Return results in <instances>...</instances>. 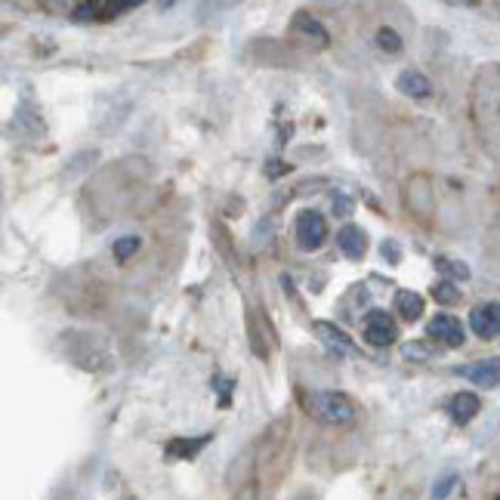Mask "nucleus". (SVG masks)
<instances>
[{
	"mask_svg": "<svg viewBox=\"0 0 500 500\" xmlns=\"http://www.w3.org/2000/svg\"><path fill=\"white\" fill-rule=\"evenodd\" d=\"M300 399H303V408L309 411V417L327 423V427H346V423L355 420V405L343 393H327V389L306 393V389H300Z\"/></svg>",
	"mask_w": 500,
	"mask_h": 500,
	"instance_id": "obj_1",
	"label": "nucleus"
},
{
	"mask_svg": "<svg viewBox=\"0 0 500 500\" xmlns=\"http://www.w3.org/2000/svg\"><path fill=\"white\" fill-rule=\"evenodd\" d=\"M293 235H297V248L312 253L318 250L321 244H325L327 238V223L325 216L318 214V210H303V214L297 216V225H293Z\"/></svg>",
	"mask_w": 500,
	"mask_h": 500,
	"instance_id": "obj_2",
	"label": "nucleus"
},
{
	"mask_svg": "<svg viewBox=\"0 0 500 500\" xmlns=\"http://www.w3.org/2000/svg\"><path fill=\"white\" fill-rule=\"evenodd\" d=\"M365 340L371 346H377V349L393 346L395 340H399V325H395V321L389 318V312H383V309L368 312V318H365Z\"/></svg>",
	"mask_w": 500,
	"mask_h": 500,
	"instance_id": "obj_3",
	"label": "nucleus"
},
{
	"mask_svg": "<svg viewBox=\"0 0 500 500\" xmlns=\"http://www.w3.org/2000/svg\"><path fill=\"white\" fill-rule=\"evenodd\" d=\"M427 334L433 340H438L442 346H448V349L463 346V340H467V334H463V325L454 318V315H436V318L427 325Z\"/></svg>",
	"mask_w": 500,
	"mask_h": 500,
	"instance_id": "obj_4",
	"label": "nucleus"
},
{
	"mask_svg": "<svg viewBox=\"0 0 500 500\" xmlns=\"http://www.w3.org/2000/svg\"><path fill=\"white\" fill-rule=\"evenodd\" d=\"M470 327L479 334L482 340H491L500 327V306L497 303H482L470 312Z\"/></svg>",
	"mask_w": 500,
	"mask_h": 500,
	"instance_id": "obj_5",
	"label": "nucleus"
},
{
	"mask_svg": "<svg viewBox=\"0 0 500 500\" xmlns=\"http://www.w3.org/2000/svg\"><path fill=\"white\" fill-rule=\"evenodd\" d=\"M457 374L472 380L476 386H497L500 383V359H482L472 361V365L457 368Z\"/></svg>",
	"mask_w": 500,
	"mask_h": 500,
	"instance_id": "obj_6",
	"label": "nucleus"
},
{
	"mask_svg": "<svg viewBox=\"0 0 500 500\" xmlns=\"http://www.w3.org/2000/svg\"><path fill=\"white\" fill-rule=\"evenodd\" d=\"M405 195H408V208L414 210L417 216L433 214V189H429L427 176H414V180L408 182Z\"/></svg>",
	"mask_w": 500,
	"mask_h": 500,
	"instance_id": "obj_7",
	"label": "nucleus"
},
{
	"mask_svg": "<svg viewBox=\"0 0 500 500\" xmlns=\"http://www.w3.org/2000/svg\"><path fill=\"white\" fill-rule=\"evenodd\" d=\"M337 248L343 250V257L349 259H361L368 253V235L361 225H343L337 232Z\"/></svg>",
	"mask_w": 500,
	"mask_h": 500,
	"instance_id": "obj_8",
	"label": "nucleus"
},
{
	"mask_svg": "<svg viewBox=\"0 0 500 500\" xmlns=\"http://www.w3.org/2000/svg\"><path fill=\"white\" fill-rule=\"evenodd\" d=\"M395 90L411 96V99H427L433 93V84H429L427 74H420L417 68H405V72L395 78Z\"/></svg>",
	"mask_w": 500,
	"mask_h": 500,
	"instance_id": "obj_9",
	"label": "nucleus"
},
{
	"mask_svg": "<svg viewBox=\"0 0 500 500\" xmlns=\"http://www.w3.org/2000/svg\"><path fill=\"white\" fill-rule=\"evenodd\" d=\"M479 408H482V402H479L476 393H457L454 399L448 402V414L454 423H461V427H467L472 417L479 414Z\"/></svg>",
	"mask_w": 500,
	"mask_h": 500,
	"instance_id": "obj_10",
	"label": "nucleus"
},
{
	"mask_svg": "<svg viewBox=\"0 0 500 500\" xmlns=\"http://www.w3.org/2000/svg\"><path fill=\"white\" fill-rule=\"evenodd\" d=\"M214 436H198V438H170L167 448H164V454L174 457V461H191V457L198 454V451H204V445L210 442Z\"/></svg>",
	"mask_w": 500,
	"mask_h": 500,
	"instance_id": "obj_11",
	"label": "nucleus"
},
{
	"mask_svg": "<svg viewBox=\"0 0 500 500\" xmlns=\"http://www.w3.org/2000/svg\"><path fill=\"white\" fill-rule=\"evenodd\" d=\"M291 31H293V34H300V38H306V40H309V44L315 40V44H318V47H327V31L321 29L318 19L306 16V13H297V16H293Z\"/></svg>",
	"mask_w": 500,
	"mask_h": 500,
	"instance_id": "obj_12",
	"label": "nucleus"
},
{
	"mask_svg": "<svg viewBox=\"0 0 500 500\" xmlns=\"http://www.w3.org/2000/svg\"><path fill=\"white\" fill-rule=\"evenodd\" d=\"M395 312L405 321H420L423 315V297L414 291H399L395 293Z\"/></svg>",
	"mask_w": 500,
	"mask_h": 500,
	"instance_id": "obj_13",
	"label": "nucleus"
},
{
	"mask_svg": "<svg viewBox=\"0 0 500 500\" xmlns=\"http://www.w3.org/2000/svg\"><path fill=\"white\" fill-rule=\"evenodd\" d=\"M315 331L321 334V340H325L327 346L337 349V352H355L352 340H349L346 334L340 331V327H334L331 321H315Z\"/></svg>",
	"mask_w": 500,
	"mask_h": 500,
	"instance_id": "obj_14",
	"label": "nucleus"
},
{
	"mask_svg": "<svg viewBox=\"0 0 500 500\" xmlns=\"http://www.w3.org/2000/svg\"><path fill=\"white\" fill-rule=\"evenodd\" d=\"M248 337H250L253 355H257V359H269V343H266V337H269V334L259 327L257 309H248Z\"/></svg>",
	"mask_w": 500,
	"mask_h": 500,
	"instance_id": "obj_15",
	"label": "nucleus"
},
{
	"mask_svg": "<svg viewBox=\"0 0 500 500\" xmlns=\"http://www.w3.org/2000/svg\"><path fill=\"white\" fill-rule=\"evenodd\" d=\"M136 10V4H81L78 10H74V19H93L96 13H106L108 16H118V13H130Z\"/></svg>",
	"mask_w": 500,
	"mask_h": 500,
	"instance_id": "obj_16",
	"label": "nucleus"
},
{
	"mask_svg": "<svg viewBox=\"0 0 500 500\" xmlns=\"http://www.w3.org/2000/svg\"><path fill=\"white\" fill-rule=\"evenodd\" d=\"M210 232H214V244L219 248V253L229 259V266H235L238 257L232 253V235H229V229H225L223 223H214V225H210Z\"/></svg>",
	"mask_w": 500,
	"mask_h": 500,
	"instance_id": "obj_17",
	"label": "nucleus"
},
{
	"mask_svg": "<svg viewBox=\"0 0 500 500\" xmlns=\"http://www.w3.org/2000/svg\"><path fill=\"white\" fill-rule=\"evenodd\" d=\"M433 300L436 303H442V306H454V303H461V287H454V282H436L433 284Z\"/></svg>",
	"mask_w": 500,
	"mask_h": 500,
	"instance_id": "obj_18",
	"label": "nucleus"
},
{
	"mask_svg": "<svg viewBox=\"0 0 500 500\" xmlns=\"http://www.w3.org/2000/svg\"><path fill=\"white\" fill-rule=\"evenodd\" d=\"M140 235H124V238H114V244H112V253H114V259L118 263H127L130 257H133L136 250H140Z\"/></svg>",
	"mask_w": 500,
	"mask_h": 500,
	"instance_id": "obj_19",
	"label": "nucleus"
},
{
	"mask_svg": "<svg viewBox=\"0 0 500 500\" xmlns=\"http://www.w3.org/2000/svg\"><path fill=\"white\" fill-rule=\"evenodd\" d=\"M436 266L445 272V275H448V282H451V278H454V282H467V278H470V266L457 263V259L438 257V259H436Z\"/></svg>",
	"mask_w": 500,
	"mask_h": 500,
	"instance_id": "obj_20",
	"label": "nucleus"
},
{
	"mask_svg": "<svg viewBox=\"0 0 500 500\" xmlns=\"http://www.w3.org/2000/svg\"><path fill=\"white\" fill-rule=\"evenodd\" d=\"M377 47H380L383 53H389V56H395V53H402V38H399V31H393V29H380V31H377Z\"/></svg>",
	"mask_w": 500,
	"mask_h": 500,
	"instance_id": "obj_21",
	"label": "nucleus"
},
{
	"mask_svg": "<svg viewBox=\"0 0 500 500\" xmlns=\"http://www.w3.org/2000/svg\"><path fill=\"white\" fill-rule=\"evenodd\" d=\"M457 482H461V479H457V472H445V476L436 482V488H433V500H448L451 491L457 488Z\"/></svg>",
	"mask_w": 500,
	"mask_h": 500,
	"instance_id": "obj_22",
	"label": "nucleus"
},
{
	"mask_svg": "<svg viewBox=\"0 0 500 500\" xmlns=\"http://www.w3.org/2000/svg\"><path fill=\"white\" fill-rule=\"evenodd\" d=\"M402 355L411 361H429V346H423V343H408V346H402Z\"/></svg>",
	"mask_w": 500,
	"mask_h": 500,
	"instance_id": "obj_23",
	"label": "nucleus"
},
{
	"mask_svg": "<svg viewBox=\"0 0 500 500\" xmlns=\"http://www.w3.org/2000/svg\"><path fill=\"white\" fill-rule=\"evenodd\" d=\"M56 500H74V495H68V491H63V495H59Z\"/></svg>",
	"mask_w": 500,
	"mask_h": 500,
	"instance_id": "obj_24",
	"label": "nucleus"
}]
</instances>
